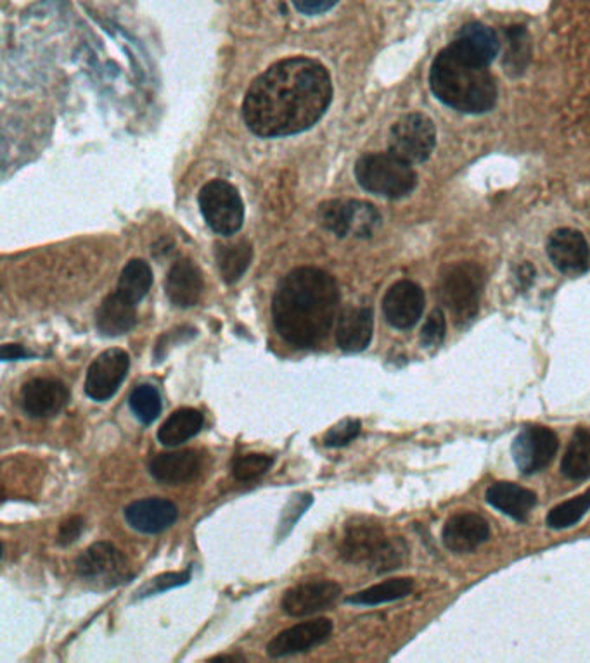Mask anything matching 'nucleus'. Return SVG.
Returning <instances> with one entry per match:
<instances>
[{"instance_id":"nucleus-30","label":"nucleus","mask_w":590,"mask_h":663,"mask_svg":"<svg viewBox=\"0 0 590 663\" xmlns=\"http://www.w3.org/2000/svg\"><path fill=\"white\" fill-rule=\"evenodd\" d=\"M153 286V271L145 259H132L125 265L121 270L120 280H118L117 293L125 299L137 305L148 296Z\"/></svg>"},{"instance_id":"nucleus-21","label":"nucleus","mask_w":590,"mask_h":663,"mask_svg":"<svg viewBox=\"0 0 590 663\" xmlns=\"http://www.w3.org/2000/svg\"><path fill=\"white\" fill-rule=\"evenodd\" d=\"M201 467L199 453L195 449H184V452L159 453L153 458L149 472L158 483L180 486L195 481Z\"/></svg>"},{"instance_id":"nucleus-34","label":"nucleus","mask_w":590,"mask_h":663,"mask_svg":"<svg viewBox=\"0 0 590 663\" xmlns=\"http://www.w3.org/2000/svg\"><path fill=\"white\" fill-rule=\"evenodd\" d=\"M312 503H314V497L308 493L295 494V496L292 497V502L284 508L283 517H281L277 540H283V537H286L292 533L296 522L302 518L303 513L311 508Z\"/></svg>"},{"instance_id":"nucleus-42","label":"nucleus","mask_w":590,"mask_h":663,"mask_svg":"<svg viewBox=\"0 0 590 663\" xmlns=\"http://www.w3.org/2000/svg\"><path fill=\"white\" fill-rule=\"evenodd\" d=\"M227 660H229V662H237V660H245V656H242V655H220V656H214V659H212V662H227Z\"/></svg>"},{"instance_id":"nucleus-33","label":"nucleus","mask_w":590,"mask_h":663,"mask_svg":"<svg viewBox=\"0 0 590 663\" xmlns=\"http://www.w3.org/2000/svg\"><path fill=\"white\" fill-rule=\"evenodd\" d=\"M273 456L260 455V453H253V455L239 456L233 462V475L239 483H252L255 478L262 477L273 468Z\"/></svg>"},{"instance_id":"nucleus-39","label":"nucleus","mask_w":590,"mask_h":663,"mask_svg":"<svg viewBox=\"0 0 590 663\" xmlns=\"http://www.w3.org/2000/svg\"><path fill=\"white\" fill-rule=\"evenodd\" d=\"M83 527H86V522L82 517L73 515V517L67 518L59 527L58 543L61 546H70L78 537L82 536Z\"/></svg>"},{"instance_id":"nucleus-16","label":"nucleus","mask_w":590,"mask_h":663,"mask_svg":"<svg viewBox=\"0 0 590 663\" xmlns=\"http://www.w3.org/2000/svg\"><path fill=\"white\" fill-rule=\"evenodd\" d=\"M548 255L561 274L577 277L589 270V244L586 237L573 228L552 231L548 240Z\"/></svg>"},{"instance_id":"nucleus-14","label":"nucleus","mask_w":590,"mask_h":663,"mask_svg":"<svg viewBox=\"0 0 590 663\" xmlns=\"http://www.w3.org/2000/svg\"><path fill=\"white\" fill-rule=\"evenodd\" d=\"M333 629V622L330 619H315V621L293 625L267 644L268 656L284 659L296 653L311 652L315 646H321L330 640Z\"/></svg>"},{"instance_id":"nucleus-35","label":"nucleus","mask_w":590,"mask_h":663,"mask_svg":"<svg viewBox=\"0 0 590 663\" xmlns=\"http://www.w3.org/2000/svg\"><path fill=\"white\" fill-rule=\"evenodd\" d=\"M190 574H193V567L184 572H168V574L158 575V577L151 578L137 594H139V598H148L153 594L165 593V591L175 590V587L186 586L190 581Z\"/></svg>"},{"instance_id":"nucleus-9","label":"nucleus","mask_w":590,"mask_h":663,"mask_svg":"<svg viewBox=\"0 0 590 663\" xmlns=\"http://www.w3.org/2000/svg\"><path fill=\"white\" fill-rule=\"evenodd\" d=\"M77 574L99 587H117L134 577L129 560L115 544L99 541L77 558Z\"/></svg>"},{"instance_id":"nucleus-26","label":"nucleus","mask_w":590,"mask_h":663,"mask_svg":"<svg viewBox=\"0 0 590 663\" xmlns=\"http://www.w3.org/2000/svg\"><path fill=\"white\" fill-rule=\"evenodd\" d=\"M205 424V417L199 409L180 408L171 413L170 417L159 427L158 441L165 446H180L193 437L198 436Z\"/></svg>"},{"instance_id":"nucleus-4","label":"nucleus","mask_w":590,"mask_h":663,"mask_svg":"<svg viewBox=\"0 0 590 663\" xmlns=\"http://www.w3.org/2000/svg\"><path fill=\"white\" fill-rule=\"evenodd\" d=\"M340 555L354 565H367L377 574L395 571L404 562L405 548L401 540L386 536L381 525L357 521L346 525Z\"/></svg>"},{"instance_id":"nucleus-1","label":"nucleus","mask_w":590,"mask_h":663,"mask_svg":"<svg viewBox=\"0 0 590 663\" xmlns=\"http://www.w3.org/2000/svg\"><path fill=\"white\" fill-rule=\"evenodd\" d=\"M333 101L330 73L308 58L283 59L253 81L243 102L246 125L264 139L314 127Z\"/></svg>"},{"instance_id":"nucleus-31","label":"nucleus","mask_w":590,"mask_h":663,"mask_svg":"<svg viewBox=\"0 0 590 663\" xmlns=\"http://www.w3.org/2000/svg\"><path fill=\"white\" fill-rule=\"evenodd\" d=\"M589 509L590 489H587L586 493L580 494L576 499H570V502H564L561 503V505L554 506V508L549 512L548 521L545 522H548L549 527L555 528V531L573 527V525H577L582 521L583 515H586Z\"/></svg>"},{"instance_id":"nucleus-27","label":"nucleus","mask_w":590,"mask_h":663,"mask_svg":"<svg viewBox=\"0 0 590 663\" xmlns=\"http://www.w3.org/2000/svg\"><path fill=\"white\" fill-rule=\"evenodd\" d=\"M218 270L226 284H236L252 265L253 247L248 240H234V243L217 244L215 249Z\"/></svg>"},{"instance_id":"nucleus-36","label":"nucleus","mask_w":590,"mask_h":663,"mask_svg":"<svg viewBox=\"0 0 590 663\" xmlns=\"http://www.w3.org/2000/svg\"><path fill=\"white\" fill-rule=\"evenodd\" d=\"M362 433V424L357 418H348V420L340 422L327 431L324 436V446L326 447H343L348 446L352 441L357 439Z\"/></svg>"},{"instance_id":"nucleus-19","label":"nucleus","mask_w":590,"mask_h":663,"mask_svg":"<svg viewBox=\"0 0 590 663\" xmlns=\"http://www.w3.org/2000/svg\"><path fill=\"white\" fill-rule=\"evenodd\" d=\"M179 517L174 503L161 497H148L134 502L125 508V521L134 531L142 534H159L170 528Z\"/></svg>"},{"instance_id":"nucleus-22","label":"nucleus","mask_w":590,"mask_h":663,"mask_svg":"<svg viewBox=\"0 0 590 663\" xmlns=\"http://www.w3.org/2000/svg\"><path fill=\"white\" fill-rule=\"evenodd\" d=\"M374 315L373 309L350 308L343 309L336 327V343L345 353H361L370 347L373 340Z\"/></svg>"},{"instance_id":"nucleus-38","label":"nucleus","mask_w":590,"mask_h":663,"mask_svg":"<svg viewBox=\"0 0 590 663\" xmlns=\"http://www.w3.org/2000/svg\"><path fill=\"white\" fill-rule=\"evenodd\" d=\"M509 46L513 47V51H509L508 62H513L517 68H523L521 59L529 58V42H527V31L520 27H513L508 30Z\"/></svg>"},{"instance_id":"nucleus-8","label":"nucleus","mask_w":590,"mask_h":663,"mask_svg":"<svg viewBox=\"0 0 590 663\" xmlns=\"http://www.w3.org/2000/svg\"><path fill=\"white\" fill-rule=\"evenodd\" d=\"M436 146V128L427 116L420 112L402 116L390 130V152L409 165L427 161Z\"/></svg>"},{"instance_id":"nucleus-24","label":"nucleus","mask_w":590,"mask_h":663,"mask_svg":"<svg viewBox=\"0 0 590 663\" xmlns=\"http://www.w3.org/2000/svg\"><path fill=\"white\" fill-rule=\"evenodd\" d=\"M137 325V309L134 303L121 294L114 293L106 297L96 313V327L105 337H120Z\"/></svg>"},{"instance_id":"nucleus-3","label":"nucleus","mask_w":590,"mask_h":663,"mask_svg":"<svg viewBox=\"0 0 590 663\" xmlns=\"http://www.w3.org/2000/svg\"><path fill=\"white\" fill-rule=\"evenodd\" d=\"M430 86L439 101L468 115H482L498 102V83L489 66L473 61L452 46L433 61Z\"/></svg>"},{"instance_id":"nucleus-7","label":"nucleus","mask_w":590,"mask_h":663,"mask_svg":"<svg viewBox=\"0 0 590 663\" xmlns=\"http://www.w3.org/2000/svg\"><path fill=\"white\" fill-rule=\"evenodd\" d=\"M199 208L206 224L218 236L230 237L242 230L245 205L236 187L226 180L206 184L199 192Z\"/></svg>"},{"instance_id":"nucleus-12","label":"nucleus","mask_w":590,"mask_h":663,"mask_svg":"<svg viewBox=\"0 0 590 663\" xmlns=\"http://www.w3.org/2000/svg\"><path fill=\"white\" fill-rule=\"evenodd\" d=\"M130 356L124 349H108L94 359L87 372L86 394L94 402H108L129 374Z\"/></svg>"},{"instance_id":"nucleus-6","label":"nucleus","mask_w":590,"mask_h":663,"mask_svg":"<svg viewBox=\"0 0 590 663\" xmlns=\"http://www.w3.org/2000/svg\"><path fill=\"white\" fill-rule=\"evenodd\" d=\"M355 177L362 189L386 199H401L417 186L412 165L392 152L362 156L355 165Z\"/></svg>"},{"instance_id":"nucleus-13","label":"nucleus","mask_w":590,"mask_h":663,"mask_svg":"<svg viewBox=\"0 0 590 663\" xmlns=\"http://www.w3.org/2000/svg\"><path fill=\"white\" fill-rule=\"evenodd\" d=\"M342 586L334 581H311L286 591L281 608L289 617L302 619L330 610L338 602Z\"/></svg>"},{"instance_id":"nucleus-40","label":"nucleus","mask_w":590,"mask_h":663,"mask_svg":"<svg viewBox=\"0 0 590 663\" xmlns=\"http://www.w3.org/2000/svg\"><path fill=\"white\" fill-rule=\"evenodd\" d=\"M340 0H293V6L298 9L302 14L317 16L333 9L338 4Z\"/></svg>"},{"instance_id":"nucleus-17","label":"nucleus","mask_w":590,"mask_h":663,"mask_svg":"<svg viewBox=\"0 0 590 663\" xmlns=\"http://www.w3.org/2000/svg\"><path fill=\"white\" fill-rule=\"evenodd\" d=\"M70 402V390L56 378H33L21 389V405L31 418L55 417Z\"/></svg>"},{"instance_id":"nucleus-37","label":"nucleus","mask_w":590,"mask_h":663,"mask_svg":"<svg viewBox=\"0 0 590 663\" xmlns=\"http://www.w3.org/2000/svg\"><path fill=\"white\" fill-rule=\"evenodd\" d=\"M446 336V318L442 309H433L421 330V343L426 347H439Z\"/></svg>"},{"instance_id":"nucleus-2","label":"nucleus","mask_w":590,"mask_h":663,"mask_svg":"<svg viewBox=\"0 0 590 663\" xmlns=\"http://www.w3.org/2000/svg\"><path fill=\"white\" fill-rule=\"evenodd\" d=\"M338 284L318 268H296L281 280L273 299L274 327L295 347L323 343L338 318Z\"/></svg>"},{"instance_id":"nucleus-11","label":"nucleus","mask_w":590,"mask_h":663,"mask_svg":"<svg viewBox=\"0 0 590 663\" xmlns=\"http://www.w3.org/2000/svg\"><path fill=\"white\" fill-rule=\"evenodd\" d=\"M560 449V439L544 425L524 427L513 443V458L521 474L533 475L551 465Z\"/></svg>"},{"instance_id":"nucleus-23","label":"nucleus","mask_w":590,"mask_h":663,"mask_svg":"<svg viewBox=\"0 0 590 663\" xmlns=\"http://www.w3.org/2000/svg\"><path fill=\"white\" fill-rule=\"evenodd\" d=\"M451 46L473 61L485 66H489L501 51L498 33L482 23L462 27Z\"/></svg>"},{"instance_id":"nucleus-20","label":"nucleus","mask_w":590,"mask_h":663,"mask_svg":"<svg viewBox=\"0 0 590 663\" xmlns=\"http://www.w3.org/2000/svg\"><path fill=\"white\" fill-rule=\"evenodd\" d=\"M205 281L201 271L190 259H180L171 265L165 280V293L177 308H193L201 299Z\"/></svg>"},{"instance_id":"nucleus-10","label":"nucleus","mask_w":590,"mask_h":663,"mask_svg":"<svg viewBox=\"0 0 590 663\" xmlns=\"http://www.w3.org/2000/svg\"><path fill=\"white\" fill-rule=\"evenodd\" d=\"M318 220L334 236L370 239L381 227V215L370 202L327 201L318 208Z\"/></svg>"},{"instance_id":"nucleus-25","label":"nucleus","mask_w":590,"mask_h":663,"mask_svg":"<svg viewBox=\"0 0 590 663\" xmlns=\"http://www.w3.org/2000/svg\"><path fill=\"white\" fill-rule=\"evenodd\" d=\"M490 506L514 521L524 522L535 508L537 494L513 483H495L486 489Z\"/></svg>"},{"instance_id":"nucleus-5","label":"nucleus","mask_w":590,"mask_h":663,"mask_svg":"<svg viewBox=\"0 0 590 663\" xmlns=\"http://www.w3.org/2000/svg\"><path fill=\"white\" fill-rule=\"evenodd\" d=\"M485 275L474 263H454L440 275L439 297L458 327H468L480 311Z\"/></svg>"},{"instance_id":"nucleus-28","label":"nucleus","mask_w":590,"mask_h":663,"mask_svg":"<svg viewBox=\"0 0 590 663\" xmlns=\"http://www.w3.org/2000/svg\"><path fill=\"white\" fill-rule=\"evenodd\" d=\"M412 591H414V581L412 578H389L385 583L376 584V586L367 587V590L350 596V598H346V603L358 606H377L383 605V603L407 598Z\"/></svg>"},{"instance_id":"nucleus-41","label":"nucleus","mask_w":590,"mask_h":663,"mask_svg":"<svg viewBox=\"0 0 590 663\" xmlns=\"http://www.w3.org/2000/svg\"><path fill=\"white\" fill-rule=\"evenodd\" d=\"M33 353L27 352L23 346L20 344H4L2 349H0V358L4 359V362H14V359H23V358H31Z\"/></svg>"},{"instance_id":"nucleus-32","label":"nucleus","mask_w":590,"mask_h":663,"mask_svg":"<svg viewBox=\"0 0 590 663\" xmlns=\"http://www.w3.org/2000/svg\"><path fill=\"white\" fill-rule=\"evenodd\" d=\"M129 405L137 420L140 424L149 425L161 413V396H159L156 387L149 386V384H142V386H137L132 390V394H130Z\"/></svg>"},{"instance_id":"nucleus-18","label":"nucleus","mask_w":590,"mask_h":663,"mask_svg":"<svg viewBox=\"0 0 590 663\" xmlns=\"http://www.w3.org/2000/svg\"><path fill=\"white\" fill-rule=\"evenodd\" d=\"M490 537V525L478 513H455L443 527L442 540L446 550L470 553L480 548Z\"/></svg>"},{"instance_id":"nucleus-29","label":"nucleus","mask_w":590,"mask_h":663,"mask_svg":"<svg viewBox=\"0 0 590 663\" xmlns=\"http://www.w3.org/2000/svg\"><path fill=\"white\" fill-rule=\"evenodd\" d=\"M561 472L571 481H586L590 477V428L580 427L573 434L561 463Z\"/></svg>"},{"instance_id":"nucleus-15","label":"nucleus","mask_w":590,"mask_h":663,"mask_svg":"<svg viewBox=\"0 0 590 663\" xmlns=\"http://www.w3.org/2000/svg\"><path fill=\"white\" fill-rule=\"evenodd\" d=\"M424 311V293L417 284L401 280L393 284L383 299L386 321L399 330H409L420 321Z\"/></svg>"}]
</instances>
